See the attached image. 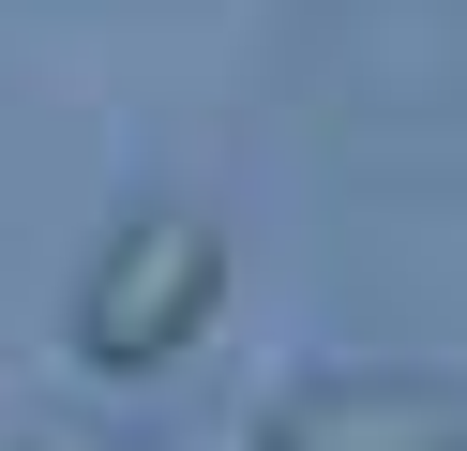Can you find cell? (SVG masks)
I'll return each mask as SVG.
<instances>
[{
  "label": "cell",
  "mask_w": 467,
  "mask_h": 451,
  "mask_svg": "<svg viewBox=\"0 0 467 451\" xmlns=\"http://www.w3.org/2000/svg\"><path fill=\"white\" fill-rule=\"evenodd\" d=\"M31 451H106V436H31Z\"/></svg>",
  "instance_id": "3"
},
{
  "label": "cell",
  "mask_w": 467,
  "mask_h": 451,
  "mask_svg": "<svg viewBox=\"0 0 467 451\" xmlns=\"http://www.w3.org/2000/svg\"><path fill=\"white\" fill-rule=\"evenodd\" d=\"M256 451H467V406L422 376H317L256 406Z\"/></svg>",
  "instance_id": "2"
},
{
  "label": "cell",
  "mask_w": 467,
  "mask_h": 451,
  "mask_svg": "<svg viewBox=\"0 0 467 451\" xmlns=\"http://www.w3.org/2000/svg\"><path fill=\"white\" fill-rule=\"evenodd\" d=\"M212 301H226V241L196 210H136L76 286V346H91V376H166L212 331Z\"/></svg>",
  "instance_id": "1"
}]
</instances>
